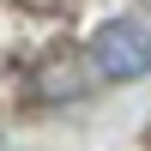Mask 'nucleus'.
Returning <instances> with one entry per match:
<instances>
[{
  "label": "nucleus",
  "mask_w": 151,
  "mask_h": 151,
  "mask_svg": "<svg viewBox=\"0 0 151 151\" xmlns=\"http://www.w3.org/2000/svg\"><path fill=\"white\" fill-rule=\"evenodd\" d=\"M91 55H97V73L103 79H145L151 73V30L133 24V18L103 24L97 42H91Z\"/></svg>",
  "instance_id": "f257e3e1"
}]
</instances>
